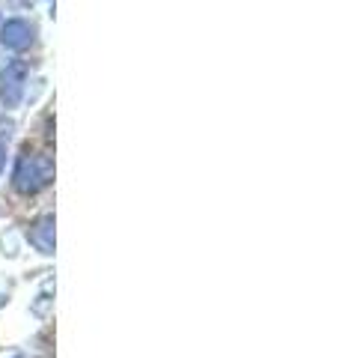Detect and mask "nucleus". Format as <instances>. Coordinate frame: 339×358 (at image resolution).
<instances>
[{
	"instance_id": "obj_1",
	"label": "nucleus",
	"mask_w": 339,
	"mask_h": 358,
	"mask_svg": "<svg viewBox=\"0 0 339 358\" xmlns=\"http://www.w3.org/2000/svg\"><path fill=\"white\" fill-rule=\"evenodd\" d=\"M51 179V162L45 155H24L15 171V185L24 192H36Z\"/></svg>"
},
{
	"instance_id": "obj_2",
	"label": "nucleus",
	"mask_w": 339,
	"mask_h": 358,
	"mask_svg": "<svg viewBox=\"0 0 339 358\" xmlns=\"http://www.w3.org/2000/svg\"><path fill=\"white\" fill-rule=\"evenodd\" d=\"M27 36H30V27L24 21H13V24L3 27V42L13 45V48H21V45H27Z\"/></svg>"
}]
</instances>
